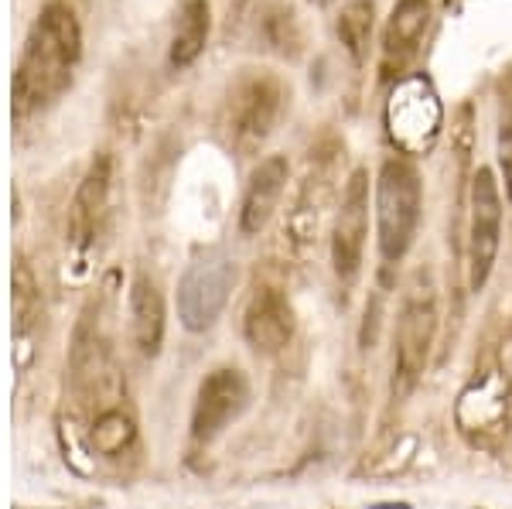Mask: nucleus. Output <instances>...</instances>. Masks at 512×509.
<instances>
[{"mask_svg": "<svg viewBox=\"0 0 512 509\" xmlns=\"http://www.w3.org/2000/svg\"><path fill=\"white\" fill-rule=\"evenodd\" d=\"M82 55V35L76 11L62 0L41 7L38 21L31 24L28 41H24L21 62L14 69V117L24 120L31 113L45 110L52 100L69 89L72 72Z\"/></svg>", "mask_w": 512, "mask_h": 509, "instance_id": "nucleus-1", "label": "nucleus"}, {"mask_svg": "<svg viewBox=\"0 0 512 509\" xmlns=\"http://www.w3.org/2000/svg\"><path fill=\"white\" fill-rule=\"evenodd\" d=\"M420 209H424V182L410 158H386L376 178V240L386 264L407 257L414 246Z\"/></svg>", "mask_w": 512, "mask_h": 509, "instance_id": "nucleus-2", "label": "nucleus"}, {"mask_svg": "<svg viewBox=\"0 0 512 509\" xmlns=\"http://www.w3.org/2000/svg\"><path fill=\"white\" fill-rule=\"evenodd\" d=\"M437 339V291L427 270H417L403 294L396 318V356H393V397H407L420 383Z\"/></svg>", "mask_w": 512, "mask_h": 509, "instance_id": "nucleus-3", "label": "nucleus"}, {"mask_svg": "<svg viewBox=\"0 0 512 509\" xmlns=\"http://www.w3.org/2000/svg\"><path fill=\"white\" fill-rule=\"evenodd\" d=\"M287 106V89L274 72H246L229 89L226 134L239 154H256L270 141Z\"/></svg>", "mask_w": 512, "mask_h": 509, "instance_id": "nucleus-4", "label": "nucleus"}, {"mask_svg": "<svg viewBox=\"0 0 512 509\" xmlns=\"http://www.w3.org/2000/svg\"><path fill=\"white\" fill-rule=\"evenodd\" d=\"M236 284V264L222 250L198 253L178 281V318L188 332H209Z\"/></svg>", "mask_w": 512, "mask_h": 509, "instance_id": "nucleus-5", "label": "nucleus"}, {"mask_svg": "<svg viewBox=\"0 0 512 509\" xmlns=\"http://www.w3.org/2000/svg\"><path fill=\"white\" fill-rule=\"evenodd\" d=\"M444 106L437 100L434 86L424 76H410L393 89L386 103V127L393 144L403 154H424L441 134Z\"/></svg>", "mask_w": 512, "mask_h": 509, "instance_id": "nucleus-6", "label": "nucleus"}, {"mask_svg": "<svg viewBox=\"0 0 512 509\" xmlns=\"http://www.w3.org/2000/svg\"><path fill=\"white\" fill-rule=\"evenodd\" d=\"M468 209H472V219H468V287L482 291L492 277L502 243V195L492 168L475 171Z\"/></svg>", "mask_w": 512, "mask_h": 509, "instance_id": "nucleus-7", "label": "nucleus"}, {"mask_svg": "<svg viewBox=\"0 0 512 509\" xmlns=\"http://www.w3.org/2000/svg\"><path fill=\"white\" fill-rule=\"evenodd\" d=\"M369 236V175L366 168H355L342 188L332 229V267L335 277L349 287L362 270V253H366Z\"/></svg>", "mask_w": 512, "mask_h": 509, "instance_id": "nucleus-8", "label": "nucleus"}, {"mask_svg": "<svg viewBox=\"0 0 512 509\" xmlns=\"http://www.w3.org/2000/svg\"><path fill=\"white\" fill-rule=\"evenodd\" d=\"M250 407V383L236 366H219L198 383L192 407V441L212 445Z\"/></svg>", "mask_w": 512, "mask_h": 509, "instance_id": "nucleus-9", "label": "nucleus"}, {"mask_svg": "<svg viewBox=\"0 0 512 509\" xmlns=\"http://www.w3.org/2000/svg\"><path fill=\"white\" fill-rule=\"evenodd\" d=\"M243 335L246 342L263 352V356H277L291 346L294 339V308L277 287H256L250 305L243 311Z\"/></svg>", "mask_w": 512, "mask_h": 509, "instance_id": "nucleus-10", "label": "nucleus"}, {"mask_svg": "<svg viewBox=\"0 0 512 509\" xmlns=\"http://www.w3.org/2000/svg\"><path fill=\"white\" fill-rule=\"evenodd\" d=\"M287 178H291V164H287V158H280V154H270V158L256 164L250 182H246L243 209H239V229H243V236H256L267 229L280 199H284Z\"/></svg>", "mask_w": 512, "mask_h": 509, "instance_id": "nucleus-11", "label": "nucleus"}, {"mask_svg": "<svg viewBox=\"0 0 512 509\" xmlns=\"http://www.w3.org/2000/svg\"><path fill=\"white\" fill-rule=\"evenodd\" d=\"M106 202H110V158L99 154V158L89 164L76 199H72V209H69L72 243L89 246L96 240L99 226H103V216H106Z\"/></svg>", "mask_w": 512, "mask_h": 509, "instance_id": "nucleus-12", "label": "nucleus"}, {"mask_svg": "<svg viewBox=\"0 0 512 509\" xmlns=\"http://www.w3.org/2000/svg\"><path fill=\"white\" fill-rule=\"evenodd\" d=\"M427 24H431V0H396L383 35V72H400L414 59Z\"/></svg>", "mask_w": 512, "mask_h": 509, "instance_id": "nucleus-13", "label": "nucleus"}, {"mask_svg": "<svg viewBox=\"0 0 512 509\" xmlns=\"http://www.w3.org/2000/svg\"><path fill=\"white\" fill-rule=\"evenodd\" d=\"M164 325H168V311H164L158 284L147 274H137L134 284H130V335H134L140 356H158L164 342Z\"/></svg>", "mask_w": 512, "mask_h": 509, "instance_id": "nucleus-14", "label": "nucleus"}, {"mask_svg": "<svg viewBox=\"0 0 512 509\" xmlns=\"http://www.w3.org/2000/svg\"><path fill=\"white\" fill-rule=\"evenodd\" d=\"M205 41H209V4L205 0H185L178 11V28L171 38V65L185 69L202 55Z\"/></svg>", "mask_w": 512, "mask_h": 509, "instance_id": "nucleus-15", "label": "nucleus"}, {"mask_svg": "<svg viewBox=\"0 0 512 509\" xmlns=\"http://www.w3.org/2000/svg\"><path fill=\"white\" fill-rule=\"evenodd\" d=\"M328 199V182H325V171H315L308 175L304 182L301 195L294 202V212H291V223H287V240L294 246H311V240L318 236L321 229V202Z\"/></svg>", "mask_w": 512, "mask_h": 509, "instance_id": "nucleus-16", "label": "nucleus"}, {"mask_svg": "<svg viewBox=\"0 0 512 509\" xmlns=\"http://www.w3.org/2000/svg\"><path fill=\"white\" fill-rule=\"evenodd\" d=\"M134 441H137V424L123 407H110L103 414H96L93 428H89V445L103 458L123 455Z\"/></svg>", "mask_w": 512, "mask_h": 509, "instance_id": "nucleus-17", "label": "nucleus"}, {"mask_svg": "<svg viewBox=\"0 0 512 509\" xmlns=\"http://www.w3.org/2000/svg\"><path fill=\"white\" fill-rule=\"evenodd\" d=\"M373 14H376L373 0H352L342 11V18H338V38H342L345 52L355 62L366 59L369 38H373Z\"/></svg>", "mask_w": 512, "mask_h": 509, "instance_id": "nucleus-18", "label": "nucleus"}, {"mask_svg": "<svg viewBox=\"0 0 512 509\" xmlns=\"http://www.w3.org/2000/svg\"><path fill=\"white\" fill-rule=\"evenodd\" d=\"M11 287H14V332L28 335L41 315V291H38L35 274H31V267L24 264V260H18V267H14Z\"/></svg>", "mask_w": 512, "mask_h": 509, "instance_id": "nucleus-19", "label": "nucleus"}, {"mask_svg": "<svg viewBox=\"0 0 512 509\" xmlns=\"http://www.w3.org/2000/svg\"><path fill=\"white\" fill-rule=\"evenodd\" d=\"M499 164H502V178H506V195L512 199V93L502 110V127H499Z\"/></svg>", "mask_w": 512, "mask_h": 509, "instance_id": "nucleus-20", "label": "nucleus"}, {"mask_svg": "<svg viewBox=\"0 0 512 509\" xmlns=\"http://www.w3.org/2000/svg\"><path fill=\"white\" fill-rule=\"evenodd\" d=\"M21 509H24V506H21Z\"/></svg>", "mask_w": 512, "mask_h": 509, "instance_id": "nucleus-21", "label": "nucleus"}]
</instances>
